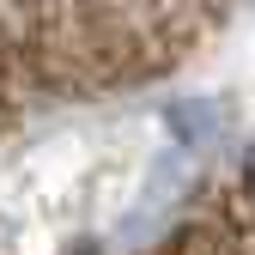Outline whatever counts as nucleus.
Listing matches in <instances>:
<instances>
[{"label":"nucleus","instance_id":"obj_1","mask_svg":"<svg viewBox=\"0 0 255 255\" xmlns=\"http://www.w3.org/2000/svg\"><path fill=\"white\" fill-rule=\"evenodd\" d=\"M249 67H255V43H249Z\"/></svg>","mask_w":255,"mask_h":255}]
</instances>
